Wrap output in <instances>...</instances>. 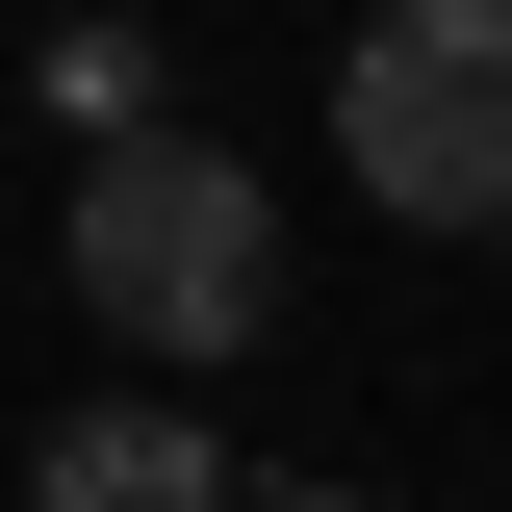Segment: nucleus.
Wrapping results in <instances>:
<instances>
[{"instance_id":"obj_3","label":"nucleus","mask_w":512,"mask_h":512,"mask_svg":"<svg viewBox=\"0 0 512 512\" xmlns=\"http://www.w3.org/2000/svg\"><path fill=\"white\" fill-rule=\"evenodd\" d=\"M26 512H256V487H231V436H205V410H154V384H128V410H52Z\"/></svg>"},{"instance_id":"obj_5","label":"nucleus","mask_w":512,"mask_h":512,"mask_svg":"<svg viewBox=\"0 0 512 512\" xmlns=\"http://www.w3.org/2000/svg\"><path fill=\"white\" fill-rule=\"evenodd\" d=\"M282 512H359V487H282Z\"/></svg>"},{"instance_id":"obj_4","label":"nucleus","mask_w":512,"mask_h":512,"mask_svg":"<svg viewBox=\"0 0 512 512\" xmlns=\"http://www.w3.org/2000/svg\"><path fill=\"white\" fill-rule=\"evenodd\" d=\"M52 103L103 128V154H154V52H128V26H77V52H52Z\"/></svg>"},{"instance_id":"obj_1","label":"nucleus","mask_w":512,"mask_h":512,"mask_svg":"<svg viewBox=\"0 0 512 512\" xmlns=\"http://www.w3.org/2000/svg\"><path fill=\"white\" fill-rule=\"evenodd\" d=\"M77 308L128 333V359H256L282 333V205H256V154H205V128H154V154H77Z\"/></svg>"},{"instance_id":"obj_2","label":"nucleus","mask_w":512,"mask_h":512,"mask_svg":"<svg viewBox=\"0 0 512 512\" xmlns=\"http://www.w3.org/2000/svg\"><path fill=\"white\" fill-rule=\"evenodd\" d=\"M333 154L410 231H512V0H384L333 52Z\"/></svg>"}]
</instances>
